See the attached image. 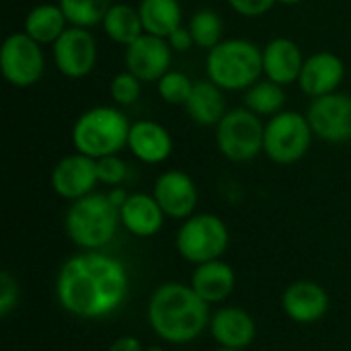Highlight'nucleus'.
Here are the masks:
<instances>
[{"mask_svg": "<svg viewBox=\"0 0 351 351\" xmlns=\"http://www.w3.org/2000/svg\"><path fill=\"white\" fill-rule=\"evenodd\" d=\"M130 296V271L113 255L80 251L66 259L56 278L58 304L72 317L99 321L115 315Z\"/></svg>", "mask_w": 351, "mask_h": 351, "instance_id": "1", "label": "nucleus"}, {"mask_svg": "<svg viewBox=\"0 0 351 351\" xmlns=\"http://www.w3.org/2000/svg\"><path fill=\"white\" fill-rule=\"evenodd\" d=\"M146 351H165L162 348H158V346H152V348H148Z\"/></svg>", "mask_w": 351, "mask_h": 351, "instance_id": "39", "label": "nucleus"}, {"mask_svg": "<svg viewBox=\"0 0 351 351\" xmlns=\"http://www.w3.org/2000/svg\"><path fill=\"white\" fill-rule=\"evenodd\" d=\"M138 10L142 16L144 33L167 39L175 29L181 27L183 10L179 0H142Z\"/></svg>", "mask_w": 351, "mask_h": 351, "instance_id": "24", "label": "nucleus"}, {"mask_svg": "<svg viewBox=\"0 0 351 351\" xmlns=\"http://www.w3.org/2000/svg\"><path fill=\"white\" fill-rule=\"evenodd\" d=\"M302 66H304L302 51L288 37L271 39L263 47V74H265V78H269L282 86L298 82Z\"/></svg>", "mask_w": 351, "mask_h": 351, "instance_id": "18", "label": "nucleus"}, {"mask_svg": "<svg viewBox=\"0 0 351 351\" xmlns=\"http://www.w3.org/2000/svg\"><path fill=\"white\" fill-rule=\"evenodd\" d=\"M68 29V19L60 4H37L25 19V33L37 43H56Z\"/></svg>", "mask_w": 351, "mask_h": 351, "instance_id": "23", "label": "nucleus"}, {"mask_svg": "<svg viewBox=\"0 0 351 351\" xmlns=\"http://www.w3.org/2000/svg\"><path fill=\"white\" fill-rule=\"evenodd\" d=\"M193 80L183 74V72H175V70H169L158 82V95L162 97L165 103H171V105H183L187 103L191 90H193Z\"/></svg>", "mask_w": 351, "mask_h": 351, "instance_id": "29", "label": "nucleus"}, {"mask_svg": "<svg viewBox=\"0 0 351 351\" xmlns=\"http://www.w3.org/2000/svg\"><path fill=\"white\" fill-rule=\"evenodd\" d=\"M313 128L306 115L282 111L265 123L263 152L276 165H294L302 160L313 144Z\"/></svg>", "mask_w": 351, "mask_h": 351, "instance_id": "8", "label": "nucleus"}, {"mask_svg": "<svg viewBox=\"0 0 351 351\" xmlns=\"http://www.w3.org/2000/svg\"><path fill=\"white\" fill-rule=\"evenodd\" d=\"M230 245V232L226 222L216 214H193L183 220L175 247L179 255L193 263H208L222 259Z\"/></svg>", "mask_w": 351, "mask_h": 351, "instance_id": "6", "label": "nucleus"}, {"mask_svg": "<svg viewBox=\"0 0 351 351\" xmlns=\"http://www.w3.org/2000/svg\"><path fill=\"white\" fill-rule=\"evenodd\" d=\"M214 351H247V350H232V348H218V350Z\"/></svg>", "mask_w": 351, "mask_h": 351, "instance_id": "38", "label": "nucleus"}, {"mask_svg": "<svg viewBox=\"0 0 351 351\" xmlns=\"http://www.w3.org/2000/svg\"><path fill=\"white\" fill-rule=\"evenodd\" d=\"M101 25L111 41L125 45V47L130 43H134L140 35H144L140 10L130 4H123V2H115L109 8V12L105 14Z\"/></svg>", "mask_w": 351, "mask_h": 351, "instance_id": "25", "label": "nucleus"}, {"mask_svg": "<svg viewBox=\"0 0 351 351\" xmlns=\"http://www.w3.org/2000/svg\"><path fill=\"white\" fill-rule=\"evenodd\" d=\"M150 329L167 343L185 346L195 341L210 327V304L191 288V284H160L146 311Z\"/></svg>", "mask_w": 351, "mask_h": 351, "instance_id": "2", "label": "nucleus"}, {"mask_svg": "<svg viewBox=\"0 0 351 351\" xmlns=\"http://www.w3.org/2000/svg\"><path fill=\"white\" fill-rule=\"evenodd\" d=\"M152 195L162 208L165 216L173 220H187L189 216H193L199 199L195 181L187 173L177 169L165 171L156 179Z\"/></svg>", "mask_w": 351, "mask_h": 351, "instance_id": "13", "label": "nucleus"}, {"mask_svg": "<svg viewBox=\"0 0 351 351\" xmlns=\"http://www.w3.org/2000/svg\"><path fill=\"white\" fill-rule=\"evenodd\" d=\"M97 183H99L97 160L80 152L64 156L62 160H58V165L51 171L53 191L70 202H76L93 193Z\"/></svg>", "mask_w": 351, "mask_h": 351, "instance_id": "14", "label": "nucleus"}, {"mask_svg": "<svg viewBox=\"0 0 351 351\" xmlns=\"http://www.w3.org/2000/svg\"><path fill=\"white\" fill-rule=\"evenodd\" d=\"M210 333L218 348L247 350L257 337L255 319L239 306H222L210 319Z\"/></svg>", "mask_w": 351, "mask_h": 351, "instance_id": "17", "label": "nucleus"}, {"mask_svg": "<svg viewBox=\"0 0 351 351\" xmlns=\"http://www.w3.org/2000/svg\"><path fill=\"white\" fill-rule=\"evenodd\" d=\"M265 125L259 115L247 107L230 109L216 125L218 150L232 162L253 160L263 152Z\"/></svg>", "mask_w": 351, "mask_h": 351, "instance_id": "7", "label": "nucleus"}, {"mask_svg": "<svg viewBox=\"0 0 351 351\" xmlns=\"http://www.w3.org/2000/svg\"><path fill=\"white\" fill-rule=\"evenodd\" d=\"M167 41H169V45H171L173 51H189V49L195 45L189 27H183V25H181L179 29H175V31L167 37Z\"/></svg>", "mask_w": 351, "mask_h": 351, "instance_id": "34", "label": "nucleus"}, {"mask_svg": "<svg viewBox=\"0 0 351 351\" xmlns=\"http://www.w3.org/2000/svg\"><path fill=\"white\" fill-rule=\"evenodd\" d=\"M66 234L82 251H101L107 247L121 226L119 208L113 206L107 193H88L66 212Z\"/></svg>", "mask_w": 351, "mask_h": 351, "instance_id": "3", "label": "nucleus"}, {"mask_svg": "<svg viewBox=\"0 0 351 351\" xmlns=\"http://www.w3.org/2000/svg\"><path fill=\"white\" fill-rule=\"evenodd\" d=\"M97 175H99V183L109 187H121V183L128 179V165L117 154L103 156L97 160Z\"/></svg>", "mask_w": 351, "mask_h": 351, "instance_id": "31", "label": "nucleus"}, {"mask_svg": "<svg viewBox=\"0 0 351 351\" xmlns=\"http://www.w3.org/2000/svg\"><path fill=\"white\" fill-rule=\"evenodd\" d=\"M276 2L286 4V6H294V4H300V2H304V0H276Z\"/></svg>", "mask_w": 351, "mask_h": 351, "instance_id": "37", "label": "nucleus"}, {"mask_svg": "<svg viewBox=\"0 0 351 351\" xmlns=\"http://www.w3.org/2000/svg\"><path fill=\"white\" fill-rule=\"evenodd\" d=\"M208 78L224 90H247L263 76V49L249 39H226L210 49Z\"/></svg>", "mask_w": 351, "mask_h": 351, "instance_id": "4", "label": "nucleus"}, {"mask_svg": "<svg viewBox=\"0 0 351 351\" xmlns=\"http://www.w3.org/2000/svg\"><path fill=\"white\" fill-rule=\"evenodd\" d=\"M306 119L313 134L331 144H343L351 140V97L331 93L313 99Z\"/></svg>", "mask_w": 351, "mask_h": 351, "instance_id": "10", "label": "nucleus"}, {"mask_svg": "<svg viewBox=\"0 0 351 351\" xmlns=\"http://www.w3.org/2000/svg\"><path fill=\"white\" fill-rule=\"evenodd\" d=\"M187 115L199 125H218L226 111L224 88L208 80H197L185 103Z\"/></svg>", "mask_w": 351, "mask_h": 351, "instance_id": "22", "label": "nucleus"}, {"mask_svg": "<svg viewBox=\"0 0 351 351\" xmlns=\"http://www.w3.org/2000/svg\"><path fill=\"white\" fill-rule=\"evenodd\" d=\"M171 53L167 39L144 33L125 47V68L142 82H158L171 68Z\"/></svg>", "mask_w": 351, "mask_h": 351, "instance_id": "12", "label": "nucleus"}, {"mask_svg": "<svg viewBox=\"0 0 351 351\" xmlns=\"http://www.w3.org/2000/svg\"><path fill=\"white\" fill-rule=\"evenodd\" d=\"M0 70L6 82L16 88L37 84L45 70L41 43H37L25 31L8 35L0 49Z\"/></svg>", "mask_w": 351, "mask_h": 351, "instance_id": "9", "label": "nucleus"}, {"mask_svg": "<svg viewBox=\"0 0 351 351\" xmlns=\"http://www.w3.org/2000/svg\"><path fill=\"white\" fill-rule=\"evenodd\" d=\"M230 4V8L243 16L255 19V16H263L274 4L276 0H226Z\"/></svg>", "mask_w": 351, "mask_h": 351, "instance_id": "33", "label": "nucleus"}, {"mask_svg": "<svg viewBox=\"0 0 351 351\" xmlns=\"http://www.w3.org/2000/svg\"><path fill=\"white\" fill-rule=\"evenodd\" d=\"M99 49L93 33L84 27H68L53 43L56 68L68 78H84L97 66Z\"/></svg>", "mask_w": 351, "mask_h": 351, "instance_id": "11", "label": "nucleus"}, {"mask_svg": "<svg viewBox=\"0 0 351 351\" xmlns=\"http://www.w3.org/2000/svg\"><path fill=\"white\" fill-rule=\"evenodd\" d=\"M128 148L138 160L146 165H160L173 152V138L165 125L142 119L132 123Z\"/></svg>", "mask_w": 351, "mask_h": 351, "instance_id": "19", "label": "nucleus"}, {"mask_svg": "<svg viewBox=\"0 0 351 351\" xmlns=\"http://www.w3.org/2000/svg\"><path fill=\"white\" fill-rule=\"evenodd\" d=\"M189 31L193 35V41L197 47L204 49H212L222 41V33H224V25L218 12L204 8L197 10L191 21H189Z\"/></svg>", "mask_w": 351, "mask_h": 351, "instance_id": "28", "label": "nucleus"}, {"mask_svg": "<svg viewBox=\"0 0 351 351\" xmlns=\"http://www.w3.org/2000/svg\"><path fill=\"white\" fill-rule=\"evenodd\" d=\"M19 302V284L16 280L8 274H0V317H8L10 311Z\"/></svg>", "mask_w": 351, "mask_h": 351, "instance_id": "32", "label": "nucleus"}, {"mask_svg": "<svg viewBox=\"0 0 351 351\" xmlns=\"http://www.w3.org/2000/svg\"><path fill=\"white\" fill-rule=\"evenodd\" d=\"M284 103H286L284 86L269 78H261L245 90V107L259 117H274L282 113Z\"/></svg>", "mask_w": 351, "mask_h": 351, "instance_id": "26", "label": "nucleus"}, {"mask_svg": "<svg viewBox=\"0 0 351 351\" xmlns=\"http://www.w3.org/2000/svg\"><path fill=\"white\" fill-rule=\"evenodd\" d=\"M60 6L72 27L90 29L103 23L113 0H60Z\"/></svg>", "mask_w": 351, "mask_h": 351, "instance_id": "27", "label": "nucleus"}, {"mask_svg": "<svg viewBox=\"0 0 351 351\" xmlns=\"http://www.w3.org/2000/svg\"><path fill=\"white\" fill-rule=\"evenodd\" d=\"M107 195H109V199L113 202V206H117V208H121V206L128 202V197H130V193H128L123 187H113Z\"/></svg>", "mask_w": 351, "mask_h": 351, "instance_id": "36", "label": "nucleus"}, {"mask_svg": "<svg viewBox=\"0 0 351 351\" xmlns=\"http://www.w3.org/2000/svg\"><path fill=\"white\" fill-rule=\"evenodd\" d=\"M121 226L138 239H150L160 232L165 224V212L148 193H130L128 202L119 208Z\"/></svg>", "mask_w": 351, "mask_h": 351, "instance_id": "20", "label": "nucleus"}, {"mask_svg": "<svg viewBox=\"0 0 351 351\" xmlns=\"http://www.w3.org/2000/svg\"><path fill=\"white\" fill-rule=\"evenodd\" d=\"M140 93H142V80L128 70L117 74L109 84V95L117 105H134L140 99Z\"/></svg>", "mask_w": 351, "mask_h": 351, "instance_id": "30", "label": "nucleus"}, {"mask_svg": "<svg viewBox=\"0 0 351 351\" xmlns=\"http://www.w3.org/2000/svg\"><path fill=\"white\" fill-rule=\"evenodd\" d=\"M107 351H146V350H144V346H142V341H140V339H136V337H132V335H121V337H117V339L109 346V350Z\"/></svg>", "mask_w": 351, "mask_h": 351, "instance_id": "35", "label": "nucleus"}, {"mask_svg": "<svg viewBox=\"0 0 351 351\" xmlns=\"http://www.w3.org/2000/svg\"><path fill=\"white\" fill-rule=\"evenodd\" d=\"M179 351H189V350H179Z\"/></svg>", "mask_w": 351, "mask_h": 351, "instance_id": "40", "label": "nucleus"}, {"mask_svg": "<svg viewBox=\"0 0 351 351\" xmlns=\"http://www.w3.org/2000/svg\"><path fill=\"white\" fill-rule=\"evenodd\" d=\"M132 123L125 113L115 107H93L84 111L72 128V144L76 152L95 160L119 154L128 146Z\"/></svg>", "mask_w": 351, "mask_h": 351, "instance_id": "5", "label": "nucleus"}, {"mask_svg": "<svg viewBox=\"0 0 351 351\" xmlns=\"http://www.w3.org/2000/svg\"><path fill=\"white\" fill-rule=\"evenodd\" d=\"M282 308L290 321L298 325H313L329 313V294L321 284L300 280L286 288Z\"/></svg>", "mask_w": 351, "mask_h": 351, "instance_id": "15", "label": "nucleus"}, {"mask_svg": "<svg viewBox=\"0 0 351 351\" xmlns=\"http://www.w3.org/2000/svg\"><path fill=\"white\" fill-rule=\"evenodd\" d=\"M343 78H346L343 60L331 51H319L304 60L298 84L308 97L317 99L335 93L343 82Z\"/></svg>", "mask_w": 351, "mask_h": 351, "instance_id": "16", "label": "nucleus"}, {"mask_svg": "<svg viewBox=\"0 0 351 351\" xmlns=\"http://www.w3.org/2000/svg\"><path fill=\"white\" fill-rule=\"evenodd\" d=\"M189 284L212 306V304H222L230 298L237 286V276L234 269L224 259H216L195 265Z\"/></svg>", "mask_w": 351, "mask_h": 351, "instance_id": "21", "label": "nucleus"}]
</instances>
